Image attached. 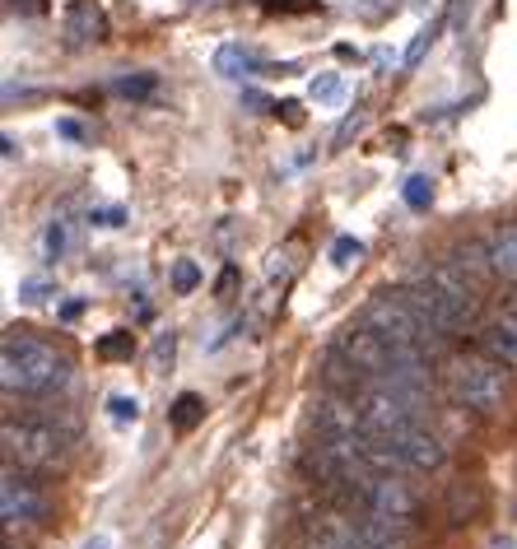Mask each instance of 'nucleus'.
Segmentation results:
<instances>
[{"mask_svg":"<svg viewBox=\"0 0 517 549\" xmlns=\"http://www.w3.org/2000/svg\"><path fill=\"white\" fill-rule=\"evenodd\" d=\"M70 359L56 345L38 335L10 331L0 340V387L10 396H47V391L66 387Z\"/></svg>","mask_w":517,"mask_h":549,"instance_id":"1","label":"nucleus"},{"mask_svg":"<svg viewBox=\"0 0 517 549\" xmlns=\"http://www.w3.org/2000/svg\"><path fill=\"white\" fill-rule=\"evenodd\" d=\"M424 322L434 326V335H462L476 326V284L466 280L457 266H434L406 289Z\"/></svg>","mask_w":517,"mask_h":549,"instance_id":"2","label":"nucleus"},{"mask_svg":"<svg viewBox=\"0 0 517 549\" xmlns=\"http://www.w3.org/2000/svg\"><path fill=\"white\" fill-rule=\"evenodd\" d=\"M443 387H448L452 401L462 405V410H471V415H494L508 396V368L494 363L490 354H466V349H457V354L443 359Z\"/></svg>","mask_w":517,"mask_h":549,"instance_id":"3","label":"nucleus"},{"mask_svg":"<svg viewBox=\"0 0 517 549\" xmlns=\"http://www.w3.org/2000/svg\"><path fill=\"white\" fill-rule=\"evenodd\" d=\"M0 442H5V461L19 470H52L66 447L75 442V419L56 424L47 415H28V419H5L0 429Z\"/></svg>","mask_w":517,"mask_h":549,"instance_id":"4","label":"nucleus"},{"mask_svg":"<svg viewBox=\"0 0 517 549\" xmlns=\"http://www.w3.org/2000/svg\"><path fill=\"white\" fill-rule=\"evenodd\" d=\"M341 498L354 512H373V517H387V522H396V526H415L424 512L420 494H415L401 475H364V480H354Z\"/></svg>","mask_w":517,"mask_h":549,"instance_id":"5","label":"nucleus"},{"mask_svg":"<svg viewBox=\"0 0 517 549\" xmlns=\"http://www.w3.org/2000/svg\"><path fill=\"white\" fill-rule=\"evenodd\" d=\"M364 326L373 335H382L387 345H401V349H424L434 340V326L415 312V303L406 294H378L364 308Z\"/></svg>","mask_w":517,"mask_h":549,"instance_id":"6","label":"nucleus"},{"mask_svg":"<svg viewBox=\"0 0 517 549\" xmlns=\"http://www.w3.org/2000/svg\"><path fill=\"white\" fill-rule=\"evenodd\" d=\"M336 354H345V359L364 373V382H387L392 377V368H396V349L401 345H387L382 335H373L364 322L359 326H350V331H341L336 335Z\"/></svg>","mask_w":517,"mask_h":549,"instance_id":"7","label":"nucleus"},{"mask_svg":"<svg viewBox=\"0 0 517 549\" xmlns=\"http://www.w3.org/2000/svg\"><path fill=\"white\" fill-rule=\"evenodd\" d=\"M313 429H317V438H327V442H359V438H368V419L354 396L322 391L313 401Z\"/></svg>","mask_w":517,"mask_h":549,"instance_id":"8","label":"nucleus"},{"mask_svg":"<svg viewBox=\"0 0 517 549\" xmlns=\"http://www.w3.org/2000/svg\"><path fill=\"white\" fill-rule=\"evenodd\" d=\"M387 447H392L396 466L406 470V475H434V470H443V461H448V452H443V442L434 438V433L424 429V424H410V429H396L387 433Z\"/></svg>","mask_w":517,"mask_h":549,"instance_id":"9","label":"nucleus"},{"mask_svg":"<svg viewBox=\"0 0 517 549\" xmlns=\"http://www.w3.org/2000/svg\"><path fill=\"white\" fill-rule=\"evenodd\" d=\"M42 512H47V494H42L38 484H28L24 475H14V466L5 470V484H0V517H5V526H28L38 522Z\"/></svg>","mask_w":517,"mask_h":549,"instance_id":"10","label":"nucleus"},{"mask_svg":"<svg viewBox=\"0 0 517 549\" xmlns=\"http://www.w3.org/2000/svg\"><path fill=\"white\" fill-rule=\"evenodd\" d=\"M66 38L75 47H89V42L108 38V14L98 0H70L66 5Z\"/></svg>","mask_w":517,"mask_h":549,"instance_id":"11","label":"nucleus"},{"mask_svg":"<svg viewBox=\"0 0 517 549\" xmlns=\"http://www.w3.org/2000/svg\"><path fill=\"white\" fill-rule=\"evenodd\" d=\"M476 345H480V354H490L494 363H504L508 373H517V322H508V317L480 322Z\"/></svg>","mask_w":517,"mask_h":549,"instance_id":"12","label":"nucleus"},{"mask_svg":"<svg viewBox=\"0 0 517 549\" xmlns=\"http://www.w3.org/2000/svg\"><path fill=\"white\" fill-rule=\"evenodd\" d=\"M257 66H261L257 47H243V42H224L215 52V75H224V80H243Z\"/></svg>","mask_w":517,"mask_h":549,"instance_id":"13","label":"nucleus"},{"mask_svg":"<svg viewBox=\"0 0 517 549\" xmlns=\"http://www.w3.org/2000/svg\"><path fill=\"white\" fill-rule=\"evenodd\" d=\"M490 261H494V275H504L508 284H517V224L508 228H494L490 238Z\"/></svg>","mask_w":517,"mask_h":549,"instance_id":"14","label":"nucleus"},{"mask_svg":"<svg viewBox=\"0 0 517 549\" xmlns=\"http://www.w3.org/2000/svg\"><path fill=\"white\" fill-rule=\"evenodd\" d=\"M452 266L462 270L471 284H485L494 275V261H490V242H466V247H457V261Z\"/></svg>","mask_w":517,"mask_h":549,"instance_id":"15","label":"nucleus"},{"mask_svg":"<svg viewBox=\"0 0 517 549\" xmlns=\"http://www.w3.org/2000/svg\"><path fill=\"white\" fill-rule=\"evenodd\" d=\"M476 512H480V489L471 480H457L448 489V522L452 526H466Z\"/></svg>","mask_w":517,"mask_h":549,"instance_id":"16","label":"nucleus"},{"mask_svg":"<svg viewBox=\"0 0 517 549\" xmlns=\"http://www.w3.org/2000/svg\"><path fill=\"white\" fill-rule=\"evenodd\" d=\"M168 419H173L177 433H191L205 419V401L196 396V391H182V396L173 401V410H168Z\"/></svg>","mask_w":517,"mask_h":549,"instance_id":"17","label":"nucleus"},{"mask_svg":"<svg viewBox=\"0 0 517 549\" xmlns=\"http://www.w3.org/2000/svg\"><path fill=\"white\" fill-rule=\"evenodd\" d=\"M131 354H136V335L131 331H108L98 340V359L117 363V359H131Z\"/></svg>","mask_w":517,"mask_h":549,"instance_id":"18","label":"nucleus"},{"mask_svg":"<svg viewBox=\"0 0 517 549\" xmlns=\"http://www.w3.org/2000/svg\"><path fill=\"white\" fill-rule=\"evenodd\" d=\"M66 247H70V224H66V219H52L47 233H42V256H47V261H61Z\"/></svg>","mask_w":517,"mask_h":549,"instance_id":"19","label":"nucleus"},{"mask_svg":"<svg viewBox=\"0 0 517 549\" xmlns=\"http://www.w3.org/2000/svg\"><path fill=\"white\" fill-rule=\"evenodd\" d=\"M401 196H406V205L410 210H429V201H434V182L424 173H415V177H406V187H401Z\"/></svg>","mask_w":517,"mask_h":549,"instance_id":"20","label":"nucleus"},{"mask_svg":"<svg viewBox=\"0 0 517 549\" xmlns=\"http://www.w3.org/2000/svg\"><path fill=\"white\" fill-rule=\"evenodd\" d=\"M168 284H173V294H191V289L201 284V266H196V261H173Z\"/></svg>","mask_w":517,"mask_h":549,"instance_id":"21","label":"nucleus"},{"mask_svg":"<svg viewBox=\"0 0 517 549\" xmlns=\"http://www.w3.org/2000/svg\"><path fill=\"white\" fill-rule=\"evenodd\" d=\"M434 38H438V24L420 28V33H415V42H410V47H406V56H401V66H406V70H415V66H420V56L429 52V47H434Z\"/></svg>","mask_w":517,"mask_h":549,"instance_id":"22","label":"nucleus"},{"mask_svg":"<svg viewBox=\"0 0 517 549\" xmlns=\"http://www.w3.org/2000/svg\"><path fill=\"white\" fill-rule=\"evenodd\" d=\"M108 415L117 419V424H136V419H140V401H136V396H112Z\"/></svg>","mask_w":517,"mask_h":549,"instance_id":"23","label":"nucleus"},{"mask_svg":"<svg viewBox=\"0 0 517 549\" xmlns=\"http://www.w3.org/2000/svg\"><path fill=\"white\" fill-rule=\"evenodd\" d=\"M112 89L122 98H145V94H154V75H131V80H117Z\"/></svg>","mask_w":517,"mask_h":549,"instance_id":"24","label":"nucleus"},{"mask_svg":"<svg viewBox=\"0 0 517 549\" xmlns=\"http://www.w3.org/2000/svg\"><path fill=\"white\" fill-rule=\"evenodd\" d=\"M359 252H364V242L359 238H336L331 242V261H336V266H350Z\"/></svg>","mask_w":517,"mask_h":549,"instance_id":"25","label":"nucleus"},{"mask_svg":"<svg viewBox=\"0 0 517 549\" xmlns=\"http://www.w3.org/2000/svg\"><path fill=\"white\" fill-rule=\"evenodd\" d=\"M266 10H280V14H313V10H322V0H266Z\"/></svg>","mask_w":517,"mask_h":549,"instance_id":"26","label":"nucleus"},{"mask_svg":"<svg viewBox=\"0 0 517 549\" xmlns=\"http://www.w3.org/2000/svg\"><path fill=\"white\" fill-rule=\"evenodd\" d=\"M313 98H317V103H336V98H341V80H336V75L313 80Z\"/></svg>","mask_w":517,"mask_h":549,"instance_id":"27","label":"nucleus"},{"mask_svg":"<svg viewBox=\"0 0 517 549\" xmlns=\"http://www.w3.org/2000/svg\"><path fill=\"white\" fill-rule=\"evenodd\" d=\"M173 349H177V340H173V335H164V340L154 345V368H164V363H173Z\"/></svg>","mask_w":517,"mask_h":549,"instance_id":"28","label":"nucleus"},{"mask_svg":"<svg viewBox=\"0 0 517 549\" xmlns=\"http://www.w3.org/2000/svg\"><path fill=\"white\" fill-rule=\"evenodd\" d=\"M89 219H94V224H103V228H117V224H122V210H117V205H112V210H94V215H89Z\"/></svg>","mask_w":517,"mask_h":549,"instance_id":"29","label":"nucleus"},{"mask_svg":"<svg viewBox=\"0 0 517 549\" xmlns=\"http://www.w3.org/2000/svg\"><path fill=\"white\" fill-rule=\"evenodd\" d=\"M56 131L66 135V140H84V126H80V121H56Z\"/></svg>","mask_w":517,"mask_h":549,"instance_id":"30","label":"nucleus"},{"mask_svg":"<svg viewBox=\"0 0 517 549\" xmlns=\"http://www.w3.org/2000/svg\"><path fill=\"white\" fill-rule=\"evenodd\" d=\"M84 312V298H70L66 308H61V322H75V317H80Z\"/></svg>","mask_w":517,"mask_h":549,"instance_id":"31","label":"nucleus"},{"mask_svg":"<svg viewBox=\"0 0 517 549\" xmlns=\"http://www.w3.org/2000/svg\"><path fill=\"white\" fill-rule=\"evenodd\" d=\"M14 5H19L24 14H42V0H14Z\"/></svg>","mask_w":517,"mask_h":549,"instance_id":"32","label":"nucleus"},{"mask_svg":"<svg viewBox=\"0 0 517 549\" xmlns=\"http://www.w3.org/2000/svg\"><path fill=\"white\" fill-rule=\"evenodd\" d=\"M191 5H219V0H191Z\"/></svg>","mask_w":517,"mask_h":549,"instance_id":"33","label":"nucleus"}]
</instances>
